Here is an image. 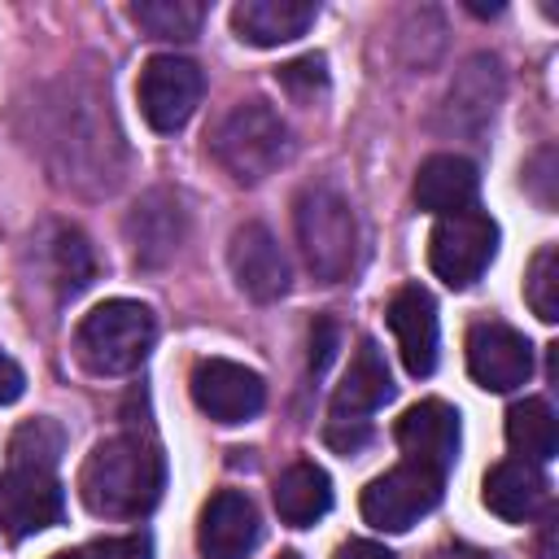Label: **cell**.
Here are the masks:
<instances>
[{
	"mask_svg": "<svg viewBox=\"0 0 559 559\" xmlns=\"http://www.w3.org/2000/svg\"><path fill=\"white\" fill-rule=\"evenodd\" d=\"M389 332L397 341L402 367L411 376H432L437 367V301L428 288L406 284L389 301Z\"/></svg>",
	"mask_w": 559,
	"mask_h": 559,
	"instance_id": "9a60e30c",
	"label": "cell"
},
{
	"mask_svg": "<svg viewBox=\"0 0 559 559\" xmlns=\"http://www.w3.org/2000/svg\"><path fill=\"white\" fill-rule=\"evenodd\" d=\"M52 559H83V555H79V550H57Z\"/></svg>",
	"mask_w": 559,
	"mask_h": 559,
	"instance_id": "d6a6232c",
	"label": "cell"
},
{
	"mask_svg": "<svg viewBox=\"0 0 559 559\" xmlns=\"http://www.w3.org/2000/svg\"><path fill=\"white\" fill-rule=\"evenodd\" d=\"M441 480H445V476H437V472H428V467L402 463V467L376 476V480L362 489V498H358L362 520H367L371 528H380V533H406L419 515H428V511L441 502Z\"/></svg>",
	"mask_w": 559,
	"mask_h": 559,
	"instance_id": "ba28073f",
	"label": "cell"
},
{
	"mask_svg": "<svg viewBox=\"0 0 559 559\" xmlns=\"http://www.w3.org/2000/svg\"><path fill=\"white\" fill-rule=\"evenodd\" d=\"M284 559H293V555H284Z\"/></svg>",
	"mask_w": 559,
	"mask_h": 559,
	"instance_id": "836d02e7",
	"label": "cell"
},
{
	"mask_svg": "<svg viewBox=\"0 0 559 559\" xmlns=\"http://www.w3.org/2000/svg\"><path fill=\"white\" fill-rule=\"evenodd\" d=\"M92 559H153V537L148 533L100 537V542H92Z\"/></svg>",
	"mask_w": 559,
	"mask_h": 559,
	"instance_id": "83f0119b",
	"label": "cell"
},
{
	"mask_svg": "<svg viewBox=\"0 0 559 559\" xmlns=\"http://www.w3.org/2000/svg\"><path fill=\"white\" fill-rule=\"evenodd\" d=\"M61 450H66V432L57 419H26L9 441L13 467H35V472H52Z\"/></svg>",
	"mask_w": 559,
	"mask_h": 559,
	"instance_id": "cb8c5ba5",
	"label": "cell"
},
{
	"mask_svg": "<svg viewBox=\"0 0 559 559\" xmlns=\"http://www.w3.org/2000/svg\"><path fill=\"white\" fill-rule=\"evenodd\" d=\"M476 188H480V175L467 157L459 153H432L419 175H415V205L445 218V214H459V210H472L476 205Z\"/></svg>",
	"mask_w": 559,
	"mask_h": 559,
	"instance_id": "ac0fdd59",
	"label": "cell"
},
{
	"mask_svg": "<svg viewBox=\"0 0 559 559\" xmlns=\"http://www.w3.org/2000/svg\"><path fill=\"white\" fill-rule=\"evenodd\" d=\"M271 498H275V511H280L284 524L310 528L314 520H323V515L332 511V480H328V472H323L319 463L297 459L293 467H284V472L275 476Z\"/></svg>",
	"mask_w": 559,
	"mask_h": 559,
	"instance_id": "ffe728a7",
	"label": "cell"
},
{
	"mask_svg": "<svg viewBox=\"0 0 559 559\" xmlns=\"http://www.w3.org/2000/svg\"><path fill=\"white\" fill-rule=\"evenodd\" d=\"M258 537H262V524H258V507L249 502V493L218 489L201 507V524H197L201 559H249Z\"/></svg>",
	"mask_w": 559,
	"mask_h": 559,
	"instance_id": "5bb4252c",
	"label": "cell"
},
{
	"mask_svg": "<svg viewBox=\"0 0 559 559\" xmlns=\"http://www.w3.org/2000/svg\"><path fill=\"white\" fill-rule=\"evenodd\" d=\"M275 79H280V87H284L293 100H306V105H310L314 96L328 92V61H323L319 52H306V57L280 66Z\"/></svg>",
	"mask_w": 559,
	"mask_h": 559,
	"instance_id": "4316f807",
	"label": "cell"
},
{
	"mask_svg": "<svg viewBox=\"0 0 559 559\" xmlns=\"http://www.w3.org/2000/svg\"><path fill=\"white\" fill-rule=\"evenodd\" d=\"M428 559H493V555L476 550V546H463V542H450V546H437Z\"/></svg>",
	"mask_w": 559,
	"mask_h": 559,
	"instance_id": "1f68e13d",
	"label": "cell"
},
{
	"mask_svg": "<svg viewBox=\"0 0 559 559\" xmlns=\"http://www.w3.org/2000/svg\"><path fill=\"white\" fill-rule=\"evenodd\" d=\"M467 371L489 393H511L533 376V345L511 323H476L467 332Z\"/></svg>",
	"mask_w": 559,
	"mask_h": 559,
	"instance_id": "30bf717a",
	"label": "cell"
},
{
	"mask_svg": "<svg viewBox=\"0 0 559 559\" xmlns=\"http://www.w3.org/2000/svg\"><path fill=\"white\" fill-rule=\"evenodd\" d=\"M336 559H397L393 550H384L380 542H345L336 550Z\"/></svg>",
	"mask_w": 559,
	"mask_h": 559,
	"instance_id": "4dcf8cb0",
	"label": "cell"
},
{
	"mask_svg": "<svg viewBox=\"0 0 559 559\" xmlns=\"http://www.w3.org/2000/svg\"><path fill=\"white\" fill-rule=\"evenodd\" d=\"M485 507L507 520V524H524L528 515H537V507L546 502V476L524 463V459H507V463H493L485 472V489H480Z\"/></svg>",
	"mask_w": 559,
	"mask_h": 559,
	"instance_id": "d6986e66",
	"label": "cell"
},
{
	"mask_svg": "<svg viewBox=\"0 0 559 559\" xmlns=\"http://www.w3.org/2000/svg\"><path fill=\"white\" fill-rule=\"evenodd\" d=\"M498 253V223L485 210H459L437 218L428 236V266L450 288H472Z\"/></svg>",
	"mask_w": 559,
	"mask_h": 559,
	"instance_id": "8992f818",
	"label": "cell"
},
{
	"mask_svg": "<svg viewBox=\"0 0 559 559\" xmlns=\"http://www.w3.org/2000/svg\"><path fill=\"white\" fill-rule=\"evenodd\" d=\"M502 96V70H498V57H472L459 79L450 83V96H445V109L454 118V127H480L493 118V105Z\"/></svg>",
	"mask_w": 559,
	"mask_h": 559,
	"instance_id": "44dd1931",
	"label": "cell"
},
{
	"mask_svg": "<svg viewBox=\"0 0 559 559\" xmlns=\"http://www.w3.org/2000/svg\"><path fill=\"white\" fill-rule=\"evenodd\" d=\"M201 92H205V74L197 61L188 57H175V52H157L144 61L140 70V83H135V96H140V114L153 131L170 135L179 131L197 105H201Z\"/></svg>",
	"mask_w": 559,
	"mask_h": 559,
	"instance_id": "52a82bcc",
	"label": "cell"
},
{
	"mask_svg": "<svg viewBox=\"0 0 559 559\" xmlns=\"http://www.w3.org/2000/svg\"><path fill=\"white\" fill-rule=\"evenodd\" d=\"M336 345H341L336 319H314V328H310V371H314V376L328 371V362L336 358Z\"/></svg>",
	"mask_w": 559,
	"mask_h": 559,
	"instance_id": "f1b7e54d",
	"label": "cell"
},
{
	"mask_svg": "<svg viewBox=\"0 0 559 559\" xmlns=\"http://www.w3.org/2000/svg\"><path fill=\"white\" fill-rule=\"evenodd\" d=\"M92 271H96V262H92V245H87L79 231L61 227V231H57V280H61V293L74 297L79 288H87Z\"/></svg>",
	"mask_w": 559,
	"mask_h": 559,
	"instance_id": "484cf974",
	"label": "cell"
},
{
	"mask_svg": "<svg viewBox=\"0 0 559 559\" xmlns=\"http://www.w3.org/2000/svg\"><path fill=\"white\" fill-rule=\"evenodd\" d=\"M314 17H319L314 0H240L231 9V31L253 48H280L306 35Z\"/></svg>",
	"mask_w": 559,
	"mask_h": 559,
	"instance_id": "2e32d148",
	"label": "cell"
},
{
	"mask_svg": "<svg viewBox=\"0 0 559 559\" xmlns=\"http://www.w3.org/2000/svg\"><path fill=\"white\" fill-rule=\"evenodd\" d=\"M227 266L240 284V293L253 297V301H275V297L288 293V258L262 223H240L231 231Z\"/></svg>",
	"mask_w": 559,
	"mask_h": 559,
	"instance_id": "4fadbf2b",
	"label": "cell"
},
{
	"mask_svg": "<svg viewBox=\"0 0 559 559\" xmlns=\"http://www.w3.org/2000/svg\"><path fill=\"white\" fill-rule=\"evenodd\" d=\"M393 397V376L389 362L380 354V345L371 336L358 341L349 371L341 376L336 393H332V419H328V441L336 450H354L367 441V415L380 411Z\"/></svg>",
	"mask_w": 559,
	"mask_h": 559,
	"instance_id": "5b68a950",
	"label": "cell"
},
{
	"mask_svg": "<svg viewBox=\"0 0 559 559\" xmlns=\"http://www.w3.org/2000/svg\"><path fill=\"white\" fill-rule=\"evenodd\" d=\"M127 13L153 39H192L205 22V4L197 0H140Z\"/></svg>",
	"mask_w": 559,
	"mask_h": 559,
	"instance_id": "603a6c76",
	"label": "cell"
},
{
	"mask_svg": "<svg viewBox=\"0 0 559 559\" xmlns=\"http://www.w3.org/2000/svg\"><path fill=\"white\" fill-rule=\"evenodd\" d=\"M22 389H26V376H22V367L0 349V406H9V402H17L22 397Z\"/></svg>",
	"mask_w": 559,
	"mask_h": 559,
	"instance_id": "f546056e",
	"label": "cell"
},
{
	"mask_svg": "<svg viewBox=\"0 0 559 559\" xmlns=\"http://www.w3.org/2000/svg\"><path fill=\"white\" fill-rule=\"evenodd\" d=\"M293 223H297V240H301V253H306V266L314 271V280L336 284L354 271L358 218H354V205L341 188L306 183L297 205H293Z\"/></svg>",
	"mask_w": 559,
	"mask_h": 559,
	"instance_id": "7a4b0ae2",
	"label": "cell"
},
{
	"mask_svg": "<svg viewBox=\"0 0 559 559\" xmlns=\"http://www.w3.org/2000/svg\"><path fill=\"white\" fill-rule=\"evenodd\" d=\"M393 437H397V450L406 454V463L445 476L454 467V459H459V411L437 402V397L415 402L397 419Z\"/></svg>",
	"mask_w": 559,
	"mask_h": 559,
	"instance_id": "7c38bea8",
	"label": "cell"
},
{
	"mask_svg": "<svg viewBox=\"0 0 559 559\" xmlns=\"http://www.w3.org/2000/svg\"><path fill=\"white\" fill-rule=\"evenodd\" d=\"M166 485V459L144 437H105L92 445L79 472V498L92 515L105 520H140L157 507Z\"/></svg>",
	"mask_w": 559,
	"mask_h": 559,
	"instance_id": "6da1fadb",
	"label": "cell"
},
{
	"mask_svg": "<svg viewBox=\"0 0 559 559\" xmlns=\"http://www.w3.org/2000/svg\"><path fill=\"white\" fill-rule=\"evenodd\" d=\"M61 511H66V493H61V480L52 472L9 467L0 476V528L13 542L52 528L61 520Z\"/></svg>",
	"mask_w": 559,
	"mask_h": 559,
	"instance_id": "8fae6325",
	"label": "cell"
},
{
	"mask_svg": "<svg viewBox=\"0 0 559 559\" xmlns=\"http://www.w3.org/2000/svg\"><path fill=\"white\" fill-rule=\"evenodd\" d=\"M153 336H157L153 310L144 301L114 297L83 314V323L74 328V354L96 376H127L148 358Z\"/></svg>",
	"mask_w": 559,
	"mask_h": 559,
	"instance_id": "3957f363",
	"label": "cell"
},
{
	"mask_svg": "<svg viewBox=\"0 0 559 559\" xmlns=\"http://www.w3.org/2000/svg\"><path fill=\"white\" fill-rule=\"evenodd\" d=\"M127 240L140 266H162L183 240V205L170 192H148L127 214Z\"/></svg>",
	"mask_w": 559,
	"mask_h": 559,
	"instance_id": "e0dca14e",
	"label": "cell"
},
{
	"mask_svg": "<svg viewBox=\"0 0 559 559\" xmlns=\"http://www.w3.org/2000/svg\"><path fill=\"white\" fill-rule=\"evenodd\" d=\"M288 153V131L266 100L231 105L210 131V157L236 183H262Z\"/></svg>",
	"mask_w": 559,
	"mask_h": 559,
	"instance_id": "277c9868",
	"label": "cell"
},
{
	"mask_svg": "<svg viewBox=\"0 0 559 559\" xmlns=\"http://www.w3.org/2000/svg\"><path fill=\"white\" fill-rule=\"evenodd\" d=\"M507 441L524 463H550L559 450V424L546 397H520L507 411Z\"/></svg>",
	"mask_w": 559,
	"mask_h": 559,
	"instance_id": "7402d4cb",
	"label": "cell"
},
{
	"mask_svg": "<svg viewBox=\"0 0 559 559\" xmlns=\"http://www.w3.org/2000/svg\"><path fill=\"white\" fill-rule=\"evenodd\" d=\"M524 297L533 306V314L542 323H555L559 319V249L555 245H542L528 262V280H524Z\"/></svg>",
	"mask_w": 559,
	"mask_h": 559,
	"instance_id": "d4e9b609",
	"label": "cell"
},
{
	"mask_svg": "<svg viewBox=\"0 0 559 559\" xmlns=\"http://www.w3.org/2000/svg\"><path fill=\"white\" fill-rule=\"evenodd\" d=\"M188 389H192L197 411L210 415L214 424H245L266 402L262 376L249 371L245 362H231V358H201L192 367Z\"/></svg>",
	"mask_w": 559,
	"mask_h": 559,
	"instance_id": "9c48e42d",
	"label": "cell"
}]
</instances>
